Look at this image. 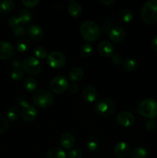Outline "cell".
I'll return each instance as SVG.
<instances>
[{
	"label": "cell",
	"instance_id": "8fae6325",
	"mask_svg": "<svg viewBox=\"0 0 157 158\" xmlns=\"http://www.w3.org/2000/svg\"><path fill=\"white\" fill-rule=\"evenodd\" d=\"M28 36L33 41H40L43 38V29L39 25L31 24L28 26L26 29Z\"/></svg>",
	"mask_w": 157,
	"mask_h": 158
},
{
	"label": "cell",
	"instance_id": "4316f807",
	"mask_svg": "<svg viewBox=\"0 0 157 158\" xmlns=\"http://www.w3.org/2000/svg\"><path fill=\"white\" fill-rule=\"evenodd\" d=\"M16 49L20 52H26L30 47V43L29 40L26 38H21L17 41L16 45H15Z\"/></svg>",
	"mask_w": 157,
	"mask_h": 158
},
{
	"label": "cell",
	"instance_id": "60d3db41",
	"mask_svg": "<svg viewBox=\"0 0 157 158\" xmlns=\"http://www.w3.org/2000/svg\"><path fill=\"white\" fill-rule=\"evenodd\" d=\"M151 44H152V49H154V51H155V52H157V35H155V36L152 38Z\"/></svg>",
	"mask_w": 157,
	"mask_h": 158
},
{
	"label": "cell",
	"instance_id": "f1b7e54d",
	"mask_svg": "<svg viewBox=\"0 0 157 158\" xmlns=\"http://www.w3.org/2000/svg\"><path fill=\"white\" fill-rule=\"evenodd\" d=\"M33 53L37 60H38V59L42 60V59L47 58L48 56L47 49L45 47H43V46H37V47H35V49H34Z\"/></svg>",
	"mask_w": 157,
	"mask_h": 158
},
{
	"label": "cell",
	"instance_id": "484cf974",
	"mask_svg": "<svg viewBox=\"0 0 157 158\" xmlns=\"http://www.w3.org/2000/svg\"><path fill=\"white\" fill-rule=\"evenodd\" d=\"M119 19L123 23H129L133 19V14L129 9H123L119 12Z\"/></svg>",
	"mask_w": 157,
	"mask_h": 158
},
{
	"label": "cell",
	"instance_id": "e575fe53",
	"mask_svg": "<svg viewBox=\"0 0 157 158\" xmlns=\"http://www.w3.org/2000/svg\"><path fill=\"white\" fill-rule=\"evenodd\" d=\"M20 23H20L18 16H12L9 19V20H8V24H9V26H10L11 28H12L13 29L17 28L18 26H19Z\"/></svg>",
	"mask_w": 157,
	"mask_h": 158
},
{
	"label": "cell",
	"instance_id": "ab89813d",
	"mask_svg": "<svg viewBox=\"0 0 157 158\" xmlns=\"http://www.w3.org/2000/svg\"><path fill=\"white\" fill-rule=\"evenodd\" d=\"M68 89L69 90V92L72 93V94H75L78 91L79 88H78V85L75 83H72L71 84H69V86H68Z\"/></svg>",
	"mask_w": 157,
	"mask_h": 158
},
{
	"label": "cell",
	"instance_id": "52a82bcc",
	"mask_svg": "<svg viewBox=\"0 0 157 158\" xmlns=\"http://www.w3.org/2000/svg\"><path fill=\"white\" fill-rule=\"evenodd\" d=\"M69 81L64 76H57L50 82L49 87L52 93L56 94H63L69 86Z\"/></svg>",
	"mask_w": 157,
	"mask_h": 158
},
{
	"label": "cell",
	"instance_id": "2e32d148",
	"mask_svg": "<svg viewBox=\"0 0 157 158\" xmlns=\"http://www.w3.org/2000/svg\"><path fill=\"white\" fill-rule=\"evenodd\" d=\"M98 97V93L95 88L92 86H87L83 89V98L86 103H93Z\"/></svg>",
	"mask_w": 157,
	"mask_h": 158
},
{
	"label": "cell",
	"instance_id": "d6986e66",
	"mask_svg": "<svg viewBox=\"0 0 157 158\" xmlns=\"http://www.w3.org/2000/svg\"><path fill=\"white\" fill-rule=\"evenodd\" d=\"M99 139L97 137H95V136H90L86 142V148L89 151H92V152L97 151L99 148Z\"/></svg>",
	"mask_w": 157,
	"mask_h": 158
},
{
	"label": "cell",
	"instance_id": "d4e9b609",
	"mask_svg": "<svg viewBox=\"0 0 157 158\" xmlns=\"http://www.w3.org/2000/svg\"><path fill=\"white\" fill-rule=\"evenodd\" d=\"M148 152L143 147H135L131 152V158H147Z\"/></svg>",
	"mask_w": 157,
	"mask_h": 158
},
{
	"label": "cell",
	"instance_id": "277c9868",
	"mask_svg": "<svg viewBox=\"0 0 157 158\" xmlns=\"http://www.w3.org/2000/svg\"><path fill=\"white\" fill-rule=\"evenodd\" d=\"M32 100L35 106L40 109H46L53 104L54 97L49 91L46 89H39L34 93Z\"/></svg>",
	"mask_w": 157,
	"mask_h": 158
},
{
	"label": "cell",
	"instance_id": "cb8c5ba5",
	"mask_svg": "<svg viewBox=\"0 0 157 158\" xmlns=\"http://www.w3.org/2000/svg\"><path fill=\"white\" fill-rule=\"evenodd\" d=\"M23 86H24L25 89L29 93H35L36 89L37 82L33 77H27L23 82Z\"/></svg>",
	"mask_w": 157,
	"mask_h": 158
},
{
	"label": "cell",
	"instance_id": "5b68a950",
	"mask_svg": "<svg viewBox=\"0 0 157 158\" xmlns=\"http://www.w3.org/2000/svg\"><path fill=\"white\" fill-rule=\"evenodd\" d=\"M115 103L109 98H103L96 102L95 105V110L100 117H108L115 111Z\"/></svg>",
	"mask_w": 157,
	"mask_h": 158
},
{
	"label": "cell",
	"instance_id": "9c48e42d",
	"mask_svg": "<svg viewBox=\"0 0 157 158\" xmlns=\"http://www.w3.org/2000/svg\"><path fill=\"white\" fill-rule=\"evenodd\" d=\"M21 117L26 122H32L35 120L37 117V110L33 105L28 103L26 101H22Z\"/></svg>",
	"mask_w": 157,
	"mask_h": 158
},
{
	"label": "cell",
	"instance_id": "7bdbcfd3",
	"mask_svg": "<svg viewBox=\"0 0 157 158\" xmlns=\"http://www.w3.org/2000/svg\"><path fill=\"white\" fill-rule=\"evenodd\" d=\"M12 65L13 66L14 69H15V68H21L22 66V64L19 63V61H18V60H15V61L12 62Z\"/></svg>",
	"mask_w": 157,
	"mask_h": 158
},
{
	"label": "cell",
	"instance_id": "7402d4cb",
	"mask_svg": "<svg viewBox=\"0 0 157 158\" xmlns=\"http://www.w3.org/2000/svg\"><path fill=\"white\" fill-rule=\"evenodd\" d=\"M15 8V2L12 0H2L0 2V12L7 14L12 12Z\"/></svg>",
	"mask_w": 157,
	"mask_h": 158
},
{
	"label": "cell",
	"instance_id": "3957f363",
	"mask_svg": "<svg viewBox=\"0 0 157 158\" xmlns=\"http://www.w3.org/2000/svg\"><path fill=\"white\" fill-rule=\"evenodd\" d=\"M137 111L142 117L153 119L157 117V101L154 99L148 98L139 103Z\"/></svg>",
	"mask_w": 157,
	"mask_h": 158
},
{
	"label": "cell",
	"instance_id": "1f68e13d",
	"mask_svg": "<svg viewBox=\"0 0 157 158\" xmlns=\"http://www.w3.org/2000/svg\"><path fill=\"white\" fill-rule=\"evenodd\" d=\"M24 77V71L22 68H15L11 73V78L14 81H19Z\"/></svg>",
	"mask_w": 157,
	"mask_h": 158
},
{
	"label": "cell",
	"instance_id": "74e56055",
	"mask_svg": "<svg viewBox=\"0 0 157 158\" xmlns=\"http://www.w3.org/2000/svg\"><path fill=\"white\" fill-rule=\"evenodd\" d=\"M25 33H26V30H25L24 27H22L21 26H18V27L13 29V34L16 37L23 36L25 35Z\"/></svg>",
	"mask_w": 157,
	"mask_h": 158
},
{
	"label": "cell",
	"instance_id": "4fadbf2b",
	"mask_svg": "<svg viewBox=\"0 0 157 158\" xmlns=\"http://www.w3.org/2000/svg\"><path fill=\"white\" fill-rule=\"evenodd\" d=\"M14 54V49L10 43L0 41V60H8Z\"/></svg>",
	"mask_w": 157,
	"mask_h": 158
},
{
	"label": "cell",
	"instance_id": "7a4b0ae2",
	"mask_svg": "<svg viewBox=\"0 0 157 158\" xmlns=\"http://www.w3.org/2000/svg\"><path fill=\"white\" fill-rule=\"evenodd\" d=\"M141 17L143 21L148 25L157 23V0H150L143 5Z\"/></svg>",
	"mask_w": 157,
	"mask_h": 158
},
{
	"label": "cell",
	"instance_id": "d6a6232c",
	"mask_svg": "<svg viewBox=\"0 0 157 158\" xmlns=\"http://www.w3.org/2000/svg\"><path fill=\"white\" fill-rule=\"evenodd\" d=\"M9 121L6 117L0 116V134L6 132L9 128Z\"/></svg>",
	"mask_w": 157,
	"mask_h": 158
},
{
	"label": "cell",
	"instance_id": "8d00e7d4",
	"mask_svg": "<svg viewBox=\"0 0 157 158\" xmlns=\"http://www.w3.org/2000/svg\"><path fill=\"white\" fill-rule=\"evenodd\" d=\"M111 60H112V63L116 66H119V65L123 64V58L121 57V56H119V54H113V55L111 56Z\"/></svg>",
	"mask_w": 157,
	"mask_h": 158
},
{
	"label": "cell",
	"instance_id": "83f0119b",
	"mask_svg": "<svg viewBox=\"0 0 157 158\" xmlns=\"http://www.w3.org/2000/svg\"><path fill=\"white\" fill-rule=\"evenodd\" d=\"M20 115H21V111L18 109L17 107H12L7 111L6 113V116H7L8 119L11 121H15L19 118Z\"/></svg>",
	"mask_w": 157,
	"mask_h": 158
},
{
	"label": "cell",
	"instance_id": "b9f144b4",
	"mask_svg": "<svg viewBox=\"0 0 157 158\" xmlns=\"http://www.w3.org/2000/svg\"><path fill=\"white\" fill-rule=\"evenodd\" d=\"M100 2L105 6H109V5L114 3V0H100Z\"/></svg>",
	"mask_w": 157,
	"mask_h": 158
},
{
	"label": "cell",
	"instance_id": "5bb4252c",
	"mask_svg": "<svg viewBox=\"0 0 157 158\" xmlns=\"http://www.w3.org/2000/svg\"><path fill=\"white\" fill-rule=\"evenodd\" d=\"M98 51L103 56L111 57L114 54V46L110 42L104 40L99 44Z\"/></svg>",
	"mask_w": 157,
	"mask_h": 158
},
{
	"label": "cell",
	"instance_id": "ffe728a7",
	"mask_svg": "<svg viewBox=\"0 0 157 158\" xmlns=\"http://www.w3.org/2000/svg\"><path fill=\"white\" fill-rule=\"evenodd\" d=\"M84 76V70L80 67H75L70 71L69 74V80L72 83L78 82L82 80V78Z\"/></svg>",
	"mask_w": 157,
	"mask_h": 158
},
{
	"label": "cell",
	"instance_id": "6da1fadb",
	"mask_svg": "<svg viewBox=\"0 0 157 158\" xmlns=\"http://www.w3.org/2000/svg\"><path fill=\"white\" fill-rule=\"evenodd\" d=\"M80 34L83 40L87 42H94L98 40L101 30L98 25L92 21H86L80 26Z\"/></svg>",
	"mask_w": 157,
	"mask_h": 158
},
{
	"label": "cell",
	"instance_id": "8992f818",
	"mask_svg": "<svg viewBox=\"0 0 157 158\" xmlns=\"http://www.w3.org/2000/svg\"><path fill=\"white\" fill-rule=\"evenodd\" d=\"M22 69L26 73L32 76H37L41 73L42 65L39 60L35 57L29 56L24 59L22 63Z\"/></svg>",
	"mask_w": 157,
	"mask_h": 158
},
{
	"label": "cell",
	"instance_id": "30bf717a",
	"mask_svg": "<svg viewBox=\"0 0 157 158\" xmlns=\"http://www.w3.org/2000/svg\"><path fill=\"white\" fill-rule=\"evenodd\" d=\"M116 121L119 126L123 127H129L135 123V118L132 114L129 111H121L116 116Z\"/></svg>",
	"mask_w": 157,
	"mask_h": 158
},
{
	"label": "cell",
	"instance_id": "e0dca14e",
	"mask_svg": "<svg viewBox=\"0 0 157 158\" xmlns=\"http://www.w3.org/2000/svg\"><path fill=\"white\" fill-rule=\"evenodd\" d=\"M60 143L62 148L64 149H71L75 143V137L71 133H64L60 137Z\"/></svg>",
	"mask_w": 157,
	"mask_h": 158
},
{
	"label": "cell",
	"instance_id": "ba28073f",
	"mask_svg": "<svg viewBox=\"0 0 157 158\" xmlns=\"http://www.w3.org/2000/svg\"><path fill=\"white\" fill-rule=\"evenodd\" d=\"M66 58L64 54L58 51H53L48 54L47 63L51 68L59 69L65 66Z\"/></svg>",
	"mask_w": 157,
	"mask_h": 158
},
{
	"label": "cell",
	"instance_id": "44dd1931",
	"mask_svg": "<svg viewBox=\"0 0 157 158\" xmlns=\"http://www.w3.org/2000/svg\"><path fill=\"white\" fill-rule=\"evenodd\" d=\"M68 12L73 18H77L82 13V7L77 2H72L68 6Z\"/></svg>",
	"mask_w": 157,
	"mask_h": 158
},
{
	"label": "cell",
	"instance_id": "836d02e7",
	"mask_svg": "<svg viewBox=\"0 0 157 158\" xmlns=\"http://www.w3.org/2000/svg\"><path fill=\"white\" fill-rule=\"evenodd\" d=\"M83 156V153H82L81 150L78 149V148H74V149L71 150L67 154L68 158H82Z\"/></svg>",
	"mask_w": 157,
	"mask_h": 158
},
{
	"label": "cell",
	"instance_id": "ac0fdd59",
	"mask_svg": "<svg viewBox=\"0 0 157 158\" xmlns=\"http://www.w3.org/2000/svg\"><path fill=\"white\" fill-rule=\"evenodd\" d=\"M46 158H66V154L62 148L55 147L48 151Z\"/></svg>",
	"mask_w": 157,
	"mask_h": 158
},
{
	"label": "cell",
	"instance_id": "7c38bea8",
	"mask_svg": "<svg viewBox=\"0 0 157 158\" xmlns=\"http://www.w3.org/2000/svg\"><path fill=\"white\" fill-rule=\"evenodd\" d=\"M131 152V148L129 144L126 142L121 141L119 142L114 147L113 153L114 155L118 158H126L129 155Z\"/></svg>",
	"mask_w": 157,
	"mask_h": 158
},
{
	"label": "cell",
	"instance_id": "f35d334b",
	"mask_svg": "<svg viewBox=\"0 0 157 158\" xmlns=\"http://www.w3.org/2000/svg\"><path fill=\"white\" fill-rule=\"evenodd\" d=\"M146 127L148 131H154L155 129L156 125H155V122L154 120H149L146 123Z\"/></svg>",
	"mask_w": 157,
	"mask_h": 158
},
{
	"label": "cell",
	"instance_id": "d590c367",
	"mask_svg": "<svg viewBox=\"0 0 157 158\" xmlns=\"http://www.w3.org/2000/svg\"><path fill=\"white\" fill-rule=\"evenodd\" d=\"M22 3L27 8H33L39 3L38 0H22Z\"/></svg>",
	"mask_w": 157,
	"mask_h": 158
},
{
	"label": "cell",
	"instance_id": "f546056e",
	"mask_svg": "<svg viewBox=\"0 0 157 158\" xmlns=\"http://www.w3.org/2000/svg\"><path fill=\"white\" fill-rule=\"evenodd\" d=\"M18 18L19 19L20 23H23V24H27L32 20V15L30 13V12H29L28 10H22L19 12Z\"/></svg>",
	"mask_w": 157,
	"mask_h": 158
},
{
	"label": "cell",
	"instance_id": "4dcf8cb0",
	"mask_svg": "<svg viewBox=\"0 0 157 158\" xmlns=\"http://www.w3.org/2000/svg\"><path fill=\"white\" fill-rule=\"evenodd\" d=\"M80 54L84 57H89L92 54V46L89 43H84L79 49Z\"/></svg>",
	"mask_w": 157,
	"mask_h": 158
},
{
	"label": "cell",
	"instance_id": "9a60e30c",
	"mask_svg": "<svg viewBox=\"0 0 157 158\" xmlns=\"http://www.w3.org/2000/svg\"><path fill=\"white\" fill-rule=\"evenodd\" d=\"M125 31L123 28L120 26H115L110 29L109 32V37L114 43H119L125 38Z\"/></svg>",
	"mask_w": 157,
	"mask_h": 158
},
{
	"label": "cell",
	"instance_id": "603a6c76",
	"mask_svg": "<svg viewBox=\"0 0 157 158\" xmlns=\"http://www.w3.org/2000/svg\"><path fill=\"white\" fill-rule=\"evenodd\" d=\"M123 69H124L126 72L127 73H132L133 72L134 70H135L138 66V63H137V61L135 60L132 58H129L126 59L123 61Z\"/></svg>",
	"mask_w": 157,
	"mask_h": 158
}]
</instances>
